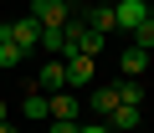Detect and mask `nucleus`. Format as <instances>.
Returning <instances> with one entry per match:
<instances>
[{
  "label": "nucleus",
  "mask_w": 154,
  "mask_h": 133,
  "mask_svg": "<svg viewBox=\"0 0 154 133\" xmlns=\"http://www.w3.org/2000/svg\"><path fill=\"white\" fill-rule=\"evenodd\" d=\"M98 51H103V36L88 21H67L62 26V56H98Z\"/></svg>",
  "instance_id": "obj_1"
},
{
  "label": "nucleus",
  "mask_w": 154,
  "mask_h": 133,
  "mask_svg": "<svg viewBox=\"0 0 154 133\" xmlns=\"http://www.w3.org/2000/svg\"><path fill=\"white\" fill-rule=\"evenodd\" d=\"M26 16L41 21V26H67V21H72V0H31Z\"/></svg>",
  "instance_id": "obj_2"
},
{
  "label": "nucleus",
  "mask_w": 154,
  "mask_h": 133,
  "mask_svg": "<svg viewBox=\"0 0 154 133\" xmlns=\"http://www.w3.org/2000/svg\"><path fill=\"white\" fill-rule=\"evenodd\" d=\"M5 31H11V41H16L26 56L41 46V21H31V16H21V21H5Z\"/></svg>",
  "instance_id": "obj_3"
},
{
  "label": "nucleus",
  "mask_w": 154,
  "mask_h": 133,
  "mask_svg": "<svg viewBox=\"0 0 154 133\" xmlns=\"http://www.w3.org/2000/svg\"><path fill=\"white\" fill-rule=\"evenodd\" d=\"M93 61H98V56H62V66H67V92H82V87L93 82Z\"/></svg>",
  "instance_id": "obj_4"
},
{
  "label": "nucleus",
  "mask_w": 154,
  "mask_h": 133,
  "mask_svg": "<svg viewBox=\"0 0 154 133\" xmlns=\"http://www.w3.org/2000/svg\"><path fill=\"white\" fill-rule=\"evenodd\" d=\"M113 21H118L123 31L144 26V21H149V0H113Z\"/></svg>",
  "instance_id": "obj_5"
},
{
  "label": "nucleus",
  "mask_w": 154,
  "mask_h": 133,
  "mask_svg": "<svg viewBox=\"0 0 154 133\" xmlns=\"http://www.w3.org/2000/svg\"><path fill=\"white\" fill-rule=\"evenodd\" d=\"M31 87H36V92H62V87H67V66H62V56H51V61L41 66Z\"/></svg>",
  "instance_id": "obj_6"
},
{
  "label": "nucleus",
  "mask_w": 154,
  "mask_h": 133,
  "mask_svg": "<svg viewBox=\"0 0 154 133\" xmlns=\"http://www.w3.org/2000/svg\"><path fill=\"white\" fill-rule=\"evenodd\" d=\"M77 113H82V102H77V92H51V118H62V123H77Z\"/></svg>",
  "instance_id": "obj_7"
},
{
  "label": "nucleus",
  "mask_w": 154,
  "mask_h": 133,
  "mask_svg": "<svg viewBox=\"0 0 154 133\" xmlns=\"http://www.w3.org/2000/svg\"><path fill=\"white\" fill-rule=\"evenodd\" d=\"M21 113H26V118H36V123H41V118H51V97H46V92H36V87H31V92H26V97H21Z\"/></svg>",
  "instance_id": "obj_8"
},
{
  "label": "nucleus",
  "mask_w": 154,
  "mask_h": 133,
  "mask_svg": "<svg viewBox=\"0 0 154 133\" xmlns=\"http://www.w3.org/2000/svg\"><path fill=\"white\" fill-rule=\"evenodd\" d=\"M21 61H26V51L11 41V31H5V26H0V72H11V66H21Z\"/></svg>",
  "instance_id": "obj_9"
},
{
  "label": "nucleus",
  "mask_w": 154,
  "mask_h": 133,
  "mask_svg": "<svg viewBox=\"0 0 154 133\" xmlns=\"http://www.w3.org/2000/svg\"><path fill=\"white\" fill-rule=\"evenodd\" d=\"M113 92H118V102H123V108H144V87H139V77L113 82Z\"/></svg>",
  "instance_id": "obj_10"
},
{
  "label": "nucleus",
  "mask_w": 154,
  "mask_h": 133,
  "mask_svg": "<svg viewBox=\"0 0 154 133\" xmlns=\"http://www.w3.org/2000/svg\"><path fill=\"white\" fill-rule=\"evenodd\" d=\"M118 108V92H113V82H103V87H93V118H108Z\"/></svg>",
  "instance_id": "obj_11"
},
{
  "label": "nucleus",
  "mask_w": 154,
  "mask_h": 133,
  "mask_svg": "<svg viewBox=\"0 0 154 133\" xmlns=\"http://www.w3.org/2000/svg\"><path fill=\"white\" fill-rule=\"evenodd\" d=\"M103 123H108L113 133H128V128H139V108H123V102H118V108H113Z\"/></svg>",
  "instance_id": "obj_12"
},
{
  "label": "nucleus",
  "mask_w": 154,
  "mask_h": 133,
  "mask_svg": "<svg viewBox=\"0 0 154 133\" xmlns=\"http://www.w3.org/2000/svg\"><path fill=\"white\" fill-rule=\"evenodd\" d=\"M144 66H149V51H139V46H128V51L118 56V72H123V77H139Z\"/></svg>",
  "instance_id": "obj_13"
},
{
  "label": "nucleus",
  "mask_w": 154,
  "mask_h": 133,
  "mask_svg": "<svg viewBox=\"0 0 154 133\" xmlns=\"http://www.w3.org/2000/svg\"><path fill=\"white\" fill-rule=\"evenodd\" d=\"M88 26H93L98 36H108V31H118V21H113V5H93V10H88Z\"/></svg>",
  "instance_id": "obj_14"
},
{
  "label": "nucleus",
  "mask_w": 154,
  "mask_h": 133,
  "mask_svg": "<svg viewBox=\"0 0 154 133\" xmlns=\"http://www.w3.org/2000/svg\"><path fill=\"white\" fill-rule=\"evenodd\" d=\"M41 51L46 56H62V26H41Z\"/></svg>",
  "instance_id": "obj_15"
},
{
  "label": "nucleus",
  "mask_w": 154,
  "mask_h": 133,
  "mask_svg": "<svg viewBox=\"0 0 154 133\" xmlns=\"http://www.w3.org/2000/svg\"><path fill=\"white\" fill-rule=\"evenodd\" d=\"M134 46H139V51H154V16H149L144 26H134Z\"/></svg>",
  "instance_id": "obj_16"
},
{
  "label": "nucleus",
  "mask_w": 154,
  "mask_h": 133,
  "mask_svg": "<svg viewBox=\"0 0 154 133\" xmlns=\"http://www.w3.org/2000/svg\"><path fill=\"white\" fill-rule=\"evenodd\" d=\"M77 133H113V128H108L103 118H93V123H82V128H77Z\"/></svg>",
  "instance_id": "obj_17"
},
{
  "label": "nucleus",
  "mask_w": 154,
  "mask_h": 133,
  "mask_svg": "<svg viewBox=\"0 0 154 133\" xmlns=\"http://www.w3.org/2000/svg\"><path fill=\"white\" fill-rule=\"evenodd\" d=\"M82 123H62V118H51V133H77Z\"/></svg>",
  "instance_id": "obj_18"
},
{
  "label": "nucleus",
  "mask_w": 154,
  "mask_h": 133,
  "mask_svg": "<svg viewBox=\"0 0 154 133\" xmlns=\"http://www.w3.org/2000/svg\"><path fill=\"white\" fill-rule=\"evenodd\" d=\"M5 113H11V102H5V97H0V123H5Z\"/></svg>",
  "instance_id": "obj_19"
},
{
  "label": "nucleus",
  "mask_w": 154,
  "mask_h": 133,
  "mask_svg": "<svg viewBox=\"0 0 154 133\" xmlns=\"http://www.w3.org/2000/svg\"><path fill=\"white\" fill-rule=\"evenodd\" d=\"M0 133H21V128H11V123H0Z\"/></svg>",
  "instance_id": "obj_20"
},
{
  "label": "nucleus",
  "mask_w": 154,
  "mask_h": 133,
  "mask_svg": "<svg viewBox=\"0 0 154 133\" xmlns=\"http://www.w3.org/2000/svg\"><path fill=\"white\" fill-rule=\"evenodd\" d=\"M128 133H144V128H128Z\"/></svg>",
  "instance_id": "obj_21"
}]
</instances>
